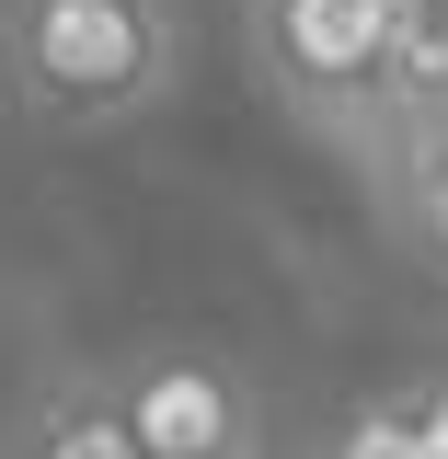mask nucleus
Returning a JSON list of instances; mask_svg holds the SVG:
<instances>
[{"label": "nucleus", "instance_id": "f257e3e1", "mask_svg": "<svg viewBox=\"0 0 448 459\" xmlns=\"http://www.w3.org/2000/svg\"><path fill=\"white\" fill-rule=\"evenodd\" d=\"M184 69L172 0H0V81L35 126H127Z\"/></svg>", "mask_w": 448, "mask_h": 459}, {"label": "nucleus", "instance_id": "423d86ee", "mask_svg": "<svg viewBox=\"0 0 448 459\" xmlns=\"http://www.w3.org/2000/svg\"><path fill=\"white\" fill-rule=\"evenodd\" d=\"M334 459H426V448H414V413L402 402H368V413H345Z\"/></svg>", "mask_w": 448, "mask_h": 459}, {"label": "nucleus", "instance_id": "7ed1b4c3", "mask_svg": "<svg viewBox=\"0 0 448 459\" xmlns=\"http://www.w3.org/2000/svg\"><path fill=\"white\" fill-rule=\"evenodd\" d=\"M104 402L138 459H253V379L230 356H196V344L115 356Z\"/></svg>", "mask_w": 448, "mask_h": 459}, {"label": "nucleus", "instance_id": "0eeeda50", "mask_svg": "<svg viewBox=\"0 0 448 459\" xmlns=\"http://www.w3.org/2000/svg\"><path fill=\"white\" fill-rule=\"evenodd\" d=\"M402 413H414V448H426V459H448V379H426Z\"/></svg>", "mask_w": 448, "mask_h": 459}, {"label": "nucleus", "instance_id": "20e7f679", "mask_svg": "<svg viewBox=\"0 0 448 459\" xmlns=\"http://www.w3.org/2000/svg\"><path fill=\"white\" fill-rule=\"evenodd\" d=\"M35 459H138V448H127V425H115V402H104V379L69 391L47 425H35Z\"/></svg>", "mask_w": 448, "mask_h": 459}, {"label": "nucleus", "instance_id": "39448f33", "mask_svg": "<svg viewBox=\"0 0 448 459\" xmlns=\"http://www.w3.org/2000/svg\"><path fill=\"white\" fill-rule=\"evenodd\" d=\"M391 230H402V241H414V253L448 276V150H437V161H402V172H391Z\"/></svg>", "mask_w": 448, "mask_h": 459}, {"label": "nucleus", "instance_id": "f03ea898", "mask_svg": "<svg viewBox=\"0 0 448 459\" xmlns=\"http://www.w3.org/2000/svg\"><path fill=\"white\" fill-rule=\"evenodd\" d=\"M380 47L391 0H253V69L277 81L287 115H311L345 150L380 138Z\"/></svg>", "mask_w": 448, "mask_h": 459}]
</instances>
